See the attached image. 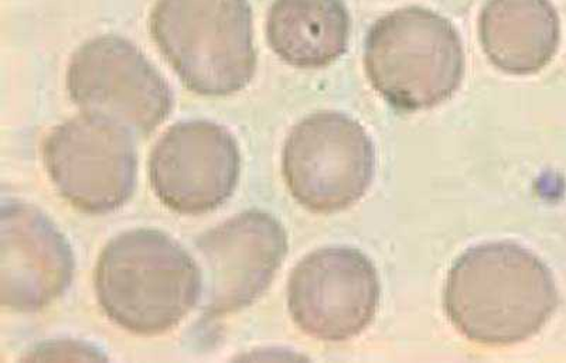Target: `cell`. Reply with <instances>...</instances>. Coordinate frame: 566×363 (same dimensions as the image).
Masks as SVG:
<instances>
[{"label":"cell","mask_w":566,"mask_h":363,"mask_svg":"<svg viewBox=\"0 0 566 363\" xmlns=\"http://www.w3.org/2000/svg\"><path fill=\"white\" fill-rule=\"evenodd\" d=\"M71 100L134 136H149L169 118L175 98L168 81L128 39L98 36L75 50L67 68Z\"/></svg>","instance_id":"7"},{"label":"cell","mask_w":566,"mask_h":363,"mask_svg":"<svg viewBox=\"0 0 566 363\" xmlns=\"http://www.w3.org/2000/svg\"><path fill=\"white\" fill-rule=\"evenodd\" d=\"M559 296L547 265L513 242L473 246L454 261L444 285L448 319L474 344L509 346L538 334Z\"/></svg>","instance_id":"1"},{"label":"cell","mask_w":566,"mask_h":363,"mask_svg":"<svg viewBox=\"0 0 566 363\" xmlns=\"http://www.w3.org/2000/svg\"><path fill=\"white\" fill-rule=\"evenodd\" d=\"M376 266L350 246L317 249L292 270L287 307L303 334L345 342L370 327L380 305Z\"/></svg>","instance_id":"8"},{"label":"cell","mask_w":566,"mask_h":363,"mask_svg":"<svg viewBox=\"0 0 566 363\" xmlns=\"http://www.w3.org/2000/svg\"><path fill=\"white\" fill-rule=\"evenodd\" d=\"M479 36L494 67L512 75L539 73L558 52V12L549 0H489Z\"/></svg>","instance_id":"12"},{"label":"cell","mask_w":566,"mask_h":363,"mask_svg":"<svg viewBox=\"0 0 566 363\" xmlns=\"http://www.w3.org/2000/svg\"><path fill=\"white\" fill-rule=\"evenodd\" d=\"M149 30L166 62L196 94L227 97L254 78L250 0H156Z\"/></svg>","instance_id":"3"},{"label":"cell","mask_w":566,"mask_h":363,"mask_svg":"<svg viewBox=\"0 0 566 363\" xmlns=\"http://www.w3.org/2000/svg\"><path fill=\"white\" fill-rule=\"evenodd\" d=\"M282 173L293 199L315 214H335L358 203L376 173V149L357 120L322 110L291 130Z\"/></svg>","instance_id":"5"},{"label":"cell","mask_w":566,"mask_h":363,"mask_svg":"<svg viewBox=\"0 0 566 363\" xmlns=\"http://www.w3.org/2000/svg\"><path fill=\"white\" fill-rule=\"evenodd\" d=\"M73 249L48 215L22 201H4L0 213V302L14 312L52 306L73 281Z\"/></svg>","instance_id":"11"},{"label":"cell","mask_w":566,"mask_h":363,"mask_svg":"<svg viewBox=\"0 0 566 363\" xmlns=\"http://www.w3.org/2000/svg\"><path fill=\"white\" fill-rule=\"evenodd\" d=\"M240 146L211 120H185L166 130L150 151L149 180L160 203L177 214L220 209L239 185Z\"/></svg>","instance_id":"9"},{"label":"cell","mask_w":566,"mask_h":363,"mask_svg":"<svg viewBox=\"0 0 566 363\" xmlns=\"http://www.w3.org/2000/svg\"><path fill=\"white\" fill-rule=\"evenodd\" d=\"M24 361H108L99 348L77 340H53L43 342L29 351Z\"/></svg>","instance_id":"14"},{"label":"cell","mask_w":566,"mask_h":363,"mask_svg":"<svg viewBox=\"0 0 566 363\" xmlns=\"http://www.w3.org/2000/svg\"><path fill=\"white\" fill-rule=\"evenodd\" d=\"M133 136L113 120L85 113L55 126L43 145L55 190L84 214L119 210L134 195L138 178Z\"/></svg>","instance_id":"6"},{"label":"cell","mask_w":566,"mask_h":363,"mask_svg":"<svg viewBox=\"0 0 566 363\" xmlns=\"http://www.w3.org/2000/svg\"><path fill=\"white\" fill-rule=\"evenodd\" d=\"M203 275V311L229 316L254 305L270 289L287 254L280 221L251 210L206 232L196 242Z\"/></svg>","instance_id":"10"},{"label":"cell","mask_w":566,"mask_h":363,"mask_svg":"<svg viewBox=\"0 0 566 363\" xmlns=\"http://www.w3.org/2000/svg\"><path fill=\"white\" fill-rule=\"evenodd\" d=\"M352 20L343 0H274L266 40L292 67L325 68L347 52Z\"/></svg>","instance_id":"13"},{"label":"cell","mask_w":566,"mask_h":363,"mask_svg":"<svg viewBox=\"0 0 566 363\" xmlns=\"http://www.w3.org/2000/svg\"><path fill=\"white\" fill-rule=\"evenodd\" d=\"M101 309L135 335L174 330L203 297L200 266L165 232L133 229L115 236L94 275Z\"/></svg>","instance_id":"2"},{"label":"cell","mask_w":566,"mask_h":363,"mask_svg":"<svg viewBox=\"0 0 566 363\" xmlns=\"http://www.w3.org/2000/svg\"><path fill=\"white\" fill-rule=\"evenodd\" d=\"M364 67L373 88L392 108L418 113L447 103L464 77V52L457 29L441 14L408 7L373 24Z\"/></svg>","instance_id":"4"}]
</instances>
